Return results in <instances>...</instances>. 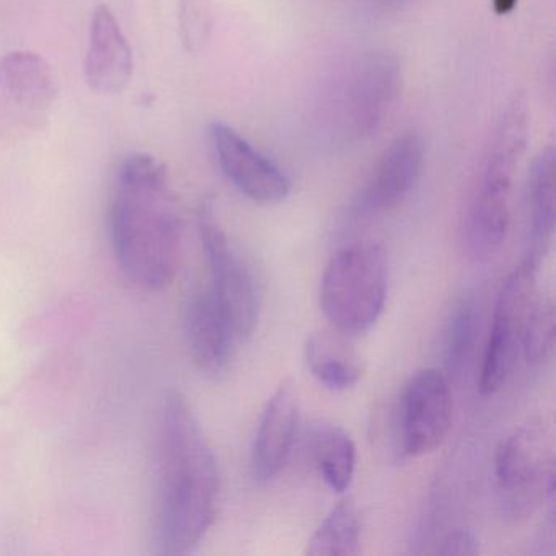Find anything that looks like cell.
Listing matches in <instances>:
<instances>
[{"instance_id": "cell-1", "label": "cell", "mask_w": 556, "mask_h": 556, "mask_svg": "<svg viewBox=\"0 0 556 556\" xmlns=\"http://www.w3.org/2000/svg\"><path fill=\"white\" fill-rule=\"evenodd\" d=\"M155 546L165 556L193 553L219 507V470L190 403L168 392L157 426Z\"/></svg>"}, {"instance_id": "cell-2", "label": "cell", "mask_w": 556, "mask_h": 556, "mask_svg": "<svg viewBox=\"0 0 556 556\" xmlns=\"http://www.w3.org/2000/svg\"><path fill=\"white\" fill-rule=\"evenodd\" d=\"M110 239L119 269L144 291H161L180 265L184 220L167 167L131 154L116 172L109 211Z\"/></svg>"}, {"instance_id": "cell-3", "label": "cell", "mask_w": 556, "mask_h": 556, "mask_svg": "<svg viewBox=\"0 0 556 556\" xmlns=\"http://www.w3.org/2000/svg\"><path fill=\"white\" fill-rule=\"evenodd\" d=\"M529 139V112L516 96L501 113L465 216V245L475 258H490L503 247L510 219L514 174Z\"/></svg>"}, {"instance_id": "cell-4", "label": "cell", "mask_w": 556, "mask_h": 556, "mask_svg": "<svg viewBox=\"0 0 556 556\" xmlns=\"http://www.w3.org/2000/svg\"><path fill=\"white\" fill-rule=\"evenodd\" d=\"M389 292V260L377 243L340 250L325 268L320 307L337 331L364 334L379 321Z\"/></svg>"}, {"instance_id": "cell-5", "label": "cell", "mask_w": 556, "mask_h": 556, "mask_svg": "<svg viewBox=\"0 0 556 556\" xmlns=\"http://www.w3.org/2000/svg\"><path fill=\"white\" fill-rule=\"evenodd\" d=\"M402 67L386 51H370L351 61L334 79L327 110L338 135L363 141L377 131L399 97Z\"/></svg>"}, {"instance_id": "cell-6", "label": "cell", "mask_w": 556, "mask_h": 556, "mask_svg": "<svg viewBox=\"0 0 556 556\" xmlns=\"http://www.w3.org/2000/svg\"><path fill=\"white\" fill-rule=\"evenodd\" d=\"M501 513L507 520L529 519L553 494L552 447L545 429L520 426L503 439L494 457Z\"/></svg>"}, {"instance_id": "cell-7", "label": "cell", "mask_w": 556, "mask_h": 556, "mask_svg": "<svg viewBox=\"0 0 556 556\" xmlns=\"http://www.w3.org/2000/svg\"><path fill=\"white\" fill-rule=\"evenodd\" d=\"M198 232L211 271V288L220 312L232 328L237 341L250 340L258 327V285L252 269L233 249L217 219L213 200H204L198 210Z\"/></svg>"}, {"instance_id": "cell-8", "label": "cell", "mask_w": 556, "mask_h": 556, "mask_svg": "<svg viewBox=\"0 0 556 556\" xmlns=\"http://www.w3.org/2000/svg\"><path fill=\"white\" fill-rule=\"evenodd\" d=\"M60 84L47 58L31 51L0 56V126L37 131L50 118Z\"/></svg>"}, {"instance_id": "cell-9", "label": "cell", "mask_w": 556, "mask_h": 556, "mask_svg": "<svg viewBox=\"0 0 556 556\" xmlns=\"http://www.w3.org/2000/svg\"><path fill=\"white\" fill-rule=\"evenodd\" d=\"M536 271L539 266L523 260L501 288L478 379L481 395L496 393L513 370L519 354L523 321L533 302Z\"/></svg>"}, {"instance_id": "cell-10", "label": "cell", "mask_w": 556, "mask_h": 556, "mask_svg": "<svg viewBox=\"0 0 556 556\" xmlns=\"http://www.w3.org/2000/svg\"><path fill=\"white\" fill-rule=\"evenodd\" d=\"M454 418V399L447 377L438 369L418 370L400 402V444L406 457L434 452L447 438Z\"/></svg>"}, {"instance_id": "cell-11", "label": "cell", "mask_w": 556, "mask_h": 556, "mask_svg": "<svg viewBox=\"0 0 556 556\" xmlns=\"http://www.w3.org/2000/svg\"><path fill=\"white\" fill-rule=\"evenodd\" d=\"M425 142L418 131L396 136L354 198L353 213L376 217L399 207L421 180Z\"/></svg>"}, {"instance_id": "cell-12", "label": "cell", "mask_w": 556, "mask_h": 556, "mask_svg": "<svg viewBox=\"0 0 556 556\" xmlns=\"http://www.w3.org/2000/svg\"><path fill=\"white\" fill-rule=\"evenodd\" d=\"M210 132L217 162L240 193L260 204L281 203L289 197L291 181L285 172L239 132L220 122L213 123Z\"/></svg>"}, {"instance_id": "cell-13", "label": "cell", "mask_w": 556, "mask_h": 556, "mask_svg": "<svg viewBox=\"0 0 556 556\" xmlns=\"http://www.w3.org/2000/svg\"><path fill=\"white\" fill-rule=\"evenodd\" d=\"M184 333L194 367L211 380L223 379L230 370L237 341L220 312L213 292L194 291L184 311Z\"/></svg>"}, {"instance_id": "cell-14", "label": "cell", "mask_w": 556, "mask_h": 556, "mask_svg": "<svg viewBox=\"0 0 556 556\" xmlns=\"http://www.w3.org/2000/svg\"><path fill=\"white\" fill-rule=\"evenodd\" d=\"M135 76L131 45L109 5L93 11L86 53V79L100 96H122Z\"/></svg>"}, {"instance_id": "cell-15", "label": "cell", "mask_w": 556, "mask_h": 556, "mask_svg": "<svg viewBox=\"0 0 556 556\" xmlns=\"http://www.w3.org/2000/svg\"><path fill=\"white\" fill-rule=\"evenodd\" d=\"M299 429L298 390L291 380H282L263 409L252 451L253 475L260 483L275 480L294 447Z\"/></svg>"}, {"instance_id": "cell-16", "label": "cell", "mask_w": 556, "mask_h": 556, "mask_svg": "<svg viewBox=\"0 0 556 556\" xmlns=\"http://www.w3.org/2000/svg\"><path fill=\"white\" fill-rule=\"evenodd\" d=\"M556 181L555 151L552 146L533 157L526 184V217L529 252L526 260L540 266L555 233Z\"/></svg>"}, {"instance_id": "cell-17", "label": "cell", "mask_w": 556, "mask_h": 556, "mask_svg": "<svg viewBox=\"0 0 556 556\" xmlns=\"http://www.w3.org/2000/svg\"><path fill=\"white\" fill-rule=\"evenodd\" d=\"M305 359L315 379L331 390L353 389L366 374L363 357L340 331L312 333L305 343Z\"/></svg>"}, {"instance_id": "cell-18", "label": "cell", "mask_w": 556, "mask_h": 556, "mask_svg": "<svg viewBox=\"0 0 556 556\" xmlns=\"http://www.w3.org/2000/svg\"><path fill=\"white\" fill-rule=\"evenodd\" d=\"M308 454L325 483L343 493L356 471V444L346 429L333 422H317L308 435Z\"/></svg>"}, {"instance_id": "cell-19", "label": "cell", "mask_w": 556, "mask_h": 556, "mask_svg": "<svg viewBox=\"0 0 556 556\" xmlns=\"http://www.w3.org/2000/svg\"><path fill=\"white\" fill-rule=\"evenodd\" d=\"M361 522L351 497L338 503L308 540L307 555L350 556L359 552Z\"/></svg>"}, {"instance_id": "cell-20", "label": "cell", "mask_w": 556, "mask_h": 556, "mask_svg": "<svg viewBox=\"0 0 556 556\" xmlns=\"http://www.w3.org/2000/svg\"><path fill=\"white\" fill-rule=\"evenodd\" d=\"M520 350L530 366H540L555 350V308L549 299H539L530 305L520 334Z\"/></svg>"}, {"instance_id": "cell-21", "label": "cell", "mask_w": 556, "mask_h": 556, "mask_svg": "<svg viewBox=\"0 0 556 556\" xmlns=\"http://www.w3.org/2000/svg\"><path fill=\"white\" fill-rule=\"evenodd\" d=\"M477 338V305L473 299H462L455 305L445 343V364L451 374H460L470 359Z\"/></svg>"}, {"instance_id": "cell-22", "label": "cell", "mask_w": 556, "mask_h": 556, "mask_svg": "<svg viewBox=\"0 0 556 556\" xmlns=\"http://www.w3.org/2000/svg\"><path fill=\"white\" fill-rule=\"evenodd\" d=\"M213 22V0H178V35L188 53H200L206 47Z\"/></svg>"}, {"instance_id": "cell-23", "label": "cell", "mask_w": 556, "mask_h": 556, "mask_svg": "<svg viewBox=\"0 0 556 556\" xmlns=\"http://www.w3.org/2000/svg\"><path fill=\"white\" fill-rule=\"evenodd\" d=\"M438 552L441 555H477L480 546L477 535L471 530L455 529L445 535Z\"/></svg>"}, {"instance_id": "cell-24", "label": "cell", "mask_w": 556, "mask_h": 556, "mask_svg": "<svg viewBox=\"0 0 556 556\" xmlns=\"http://www.w3.org/2000/svg\"><path fill=\"white\" fill-rule=\"evenodd\" d=\"M516 2L517 0H493L494 11L500 15L509 14L516 8Z\"/></svg>"}, {"instance_id": "cell-25", "label": "cell", "mask_w": 556, "mask_h": 556, "mask_svg": "<svg viewBox=\"0 0 556 556\" xmlns=\"http://www.w3.org/2000/svg\"><path fill=\"white\" fill-rule=\"evenodd\" d=\"M377 5L386 9H400L403 5L408 4L409 0H374Z\"/></svg>"}]
</instances>
